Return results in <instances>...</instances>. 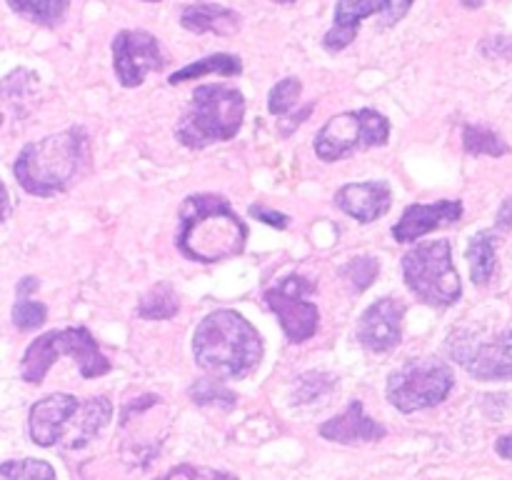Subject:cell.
Instances as JSON below:
<instances>
[{
    "label": "cell",
    "instance_id": "1f68e13d",
    "mask_svg": "<svg viewBox=\"0 0 512 480\" xmlns=\"http://www.w3.org/2000/svg\"><path fill=\"white\" fill-rule=\"evenodd\" d=\"M410 8H413V0H383V25L385 28L400 23V20L408 15Z\"/></svg>",
    "mask_w": 512,
    "mask_h": 480
},
{
    "label": "cell",
    "instance_id": "83f0119b",
    "mask_svg": "<svg viewBox=\"0 0 512 480\" xmlns=\"http://www.w3.org/2000/svg\"><path fill=\"white\" fill-rule=\"evenodd\" d=\"M303 95V83L298 78H283L270 88L268 110L270 115H288Z\"/></svg>",
    "mask_w": 512,
    "mask_h": 480
},
{
    "label": "cell",
    "instance_id": "4316f807",
    "mask_svg": "<svg viewBox=\"0 0 512 480\" xmlns=\"http://www.w3.org/2000/svg\"><path fill=\"white\" fill-rule=\"evenodd\" d=\"M10 318H13L15 328L28 333V330H38L40 325L48 320V308H45V303H40V300L30 298V295H18Z\"/></svg>",
    "mask_w": 512,
    "mask_h": 480
},
{
    "label": "cell",
    "instance_id": "d4e9b609",
    "mask_svg": "<svg viewBox=\"0 0 512 480\" xmlns=\"http://www.w3.org/2000/svg\"><path fill=\"white\" fill-rule=\"evenodd\" d=\"M188 395L195 405H220V408L225 410L235 408V403H238L233 390H230L220 378L195 380L188 388Z\"/></svg>",
    "mask_w": 512,
    "mask_h": 480
},
{
    "label": "cell",
    "instance_id": "836d02e7",
    "mask_svg": "<svg viewBox=\"0 0 512 480\" xmlns=\"http://www.w3.org/2000/svg\"><path fill=\"white\" fill-rule=\"evenodd\" d=\"M495 450H498V455H503L505 460H512V435H503V438H498Z\"/></svg>",
    "mask_w": 512,
    "mask_h": 480
},
{
    "label": "cell",
    "instance_id": "8d00e7d4",
    "mask_svg": "<svg viewBox=\"0 0 512 480\" xmlns=\"http://www.w3.org/2000/svg\"><path fill=\"white\" fill-rule=\"evenodd\" d=\"M460 3H463L465 8H480V5H485V0H460Z\"/></svg>",
    "mask_w": 512,
    "mask_h": 480
},
{
    "label": "cell",
    "instance_id": "d590c367",
    "mask_svg": "<svg viewBox=\"0 0 512 480\" xmlns=\"http://www.w3.org/2000/svg\"><path fill=\"white\" fill-rule=\"evenodd\" d=\"M38 278H33V275H28V278H23L18 283V295H30L33 290H38Z\"/></svg>",
    "mask_w": 512,
    "mask_h": 480
},
{
    "label": "cell",
    "instance_id": "52a82bcc",
    "mask_svg": "<svg viewBox=\"0 0 512 480\" xmlns=\"http://www.w3.org/2000/svg\"><path fill=\"white\" fill-rule=\"evenodd\" d=\"M400 268L410 293L430 308H450L463 295V280L453 263L450 240L413 245L400 260Z\"/></svg>",
    "mask_w": 512,
    "mask_h": 480
},
{
    "label": "cell",
    "instance_id": "60d3db41",
    "mask_svg": "<svg viewBox=\"0 0 512 480\" xmlns=\"http://www.w3.org/2000/svg\"><path fill=\"white\" fill-rule=\"evenodd\" d=\"M0 125H3V115H0Z\"/></svg>",
    "mask_w": 512,
    "mask_h": 480
},
{
    "label": "cell",
    "instance_id": "f35d334b",
    "mask_svg": "<svg viewBox=\"0 0 512 480\" xmlns=\"http://www.w3.org/2000/svg\"><path fill=\"white\" fill-rule=\"evenodd\" d=\"M273 3H285V5H288V3H295V0H273Z\"/></svg>",
    "mask_w": 512,
    "mask_h": 480
},
{
    "label": "cell",
    "instance_id": "e575fe53",
    "mask_svg": "<svg viewBox=\"0 0 512 480\" xmlns=\"http://www.w3.org/2000/svg\"><path fill=\"white\" fill-rule=\"evenodd\" d=\"M8 213H10V195H8V188L3 185V180H0V223H3Z\"/></svg>",
    "mask_w": 512,
    "mask_h": 480
},
{
    "label": "cell",
    "instance_id": "4fadbf2b",
    "mask_svg": "<svg viewBox=\"0 0 512 480\" xmlns=\"http://www.w3.org/2000/svg\"><path fill=\"white\" fill-rule=\"evenodd\" d=\"M405 305L398 298H380L370 303L358 318L355 338L370 353H390L403 338Z\"/></svg>",
    "mask_w": 512,
    "mask_h": 480
},
{
    "label": "cell",
    "instance_id": "8992f818",
    "mask_svg": "<svg viewBox=\"0 0 512 480\" xmlns=\"http://www.w3.org/2000/svg\"><path fill=\"white\" fill-rule=\"evenodd\" d=\"M63 355H70L75 360L83 378H100V375L110 373V360L98 348V340L93 338V333L83 325H75V328L48 330V333L38 335L25 348L23 360H20V375H23L25 383L40 385L55 360L63 358Z\"/></svg>",
    "mask_w": 512,
    "mask_h": 480
},
{
    "label": "cell",
    "instance_id": "3957f363",
    "mask_svg": "<svg viewBox=\"0 0 512 480\" xmlns=\"http://www.w3.org/2000/svg\"><path fill=\"white\" fill-rule=\"evenodd\" d=\"M90 160V138L83 128H68L28 143L15 158L13 175L25 193L53 198L65 193Z\"/></svg>",
    "mask_w": 512,
    "mask_h": 480
},
{
    "label": "cell",
    "instance_id": "f1b7e54d",
    "mask_svg": "<svg viewBox=\"0 0 512 480\" xmlns=\"http://www.w3.org/2000/svg\"><path fill=\"white\" fill-rule=\"evenodd\" d=\"M378 273H380V263L375 258H353L350 263H345L343 268H340V275L348 280L350 288H353L355 293L368 290L370 285H373V280L378 278Z\"/></svg>",
    "mask_w": 512,
    "mask_h": 480
},
{
    "label": "cell",
    "instance_id": "7a4b0ae2",
    "mask_svg": "<svg viewBox=\"0 0 512 480\" xmlns=\"http://www.w3.org/2000/svg\"><path fill=\"white\" fill-rule=\"evenodd\" d=\"M263 338L258 328L238 310H213L193 333L195 363L220 380H243L263 360Z\"/></svg>",
    "mask_w": 512,
    "mask_h": 480
},
{
    "label": "cell",
    "instance_id": "6da1fadb",
    "mask_svg": "<svg viewBox=\"0 0 512 480\" xmlns=\"http://www.w3.org/2000/svg\"><path fill=\"white\" fill-rule=\"evenodd\" d=\"M175 245L193 263L213 265L235 258L248 245V225L218 193H193L180 205Z\"/></svg>",
    "mask_w": 512,
    "mask_h": 480
},
{
    "label": "cell",
    "instance_id": "d6986e66",
    "mask_svg": "<svg viewBox=\"0 0 512 480\" xmlns=\"http://www.w3.org/2000/svg\"><path fill=\"white\" fill-rule=\"evenodd\" d=\"M495 248H498V235L493 230H480L478 235L470 238L465 258H468L470 265V280L475 285H488L493 280L495 265H498Z\"/></svg>",
    "mask_w": 512,
    "mask_h": 480
},
{
    "label": "cell",
    "instance_id": "ffe728a7",
    "mask_svg": "<svg viewBox=\"0 0 512 480\" xmlns=\"http://www.w3.org/2000/svg\"><path fill=\"white\" fill-rule=\"evenodd\" d=\"M243 73V60L238 55L230 53H215L208 58H200L195 63L185 65V68L175 70L168 78L170 85L185 83V80H200L205 75H223V78H235V75Z\"/></svg>",
    "mask_w": 512,
    "mask_h": 480
},
{
    "label": "cell",
    "instance_id": "e0dca14e",
    "mask_svg": "<svg viewBox=\"0 0 512 480\" xmlns=\"http://www.w3.org/2000/svg\"><path fill=\"white\" fill-rule=\"evenodd\" d=\"M378 13H383V0H338V5H335V23L325 33L323 48L328 53L345 50L358 38L360 23Z\"/></svg>",
    "mask_w": 512,
    "mask_h": 480
},
{
    "label": "cell",
    "instance_id": "8fae6325",
    "mask_svg": "<svg viewBox=\"0 0 512 480\" xmlns=\"http://www.w3.org/2000/svg\"><path fill=\"white\" fill-rule=\"evenodd\" d=\"M450 355L480 383L512 380V330L485 343H475L465 333H458L450 340Z\"/></svg>",
    "mask_w": 512,
    "mask_h": 480
},
{
    "label": "cell",
    "instance_id": "74e56055",
    "mask_svg": "<svg viewBox=\"0 0 512 480\" xmlns=\"http://www.w3.org/2000/svg\"><path fill=\"white\" fill-rule=\"evenodd\" d=\"M223 480H238V478H233V475H230V473H223Z\"/></svg>",
    "mask_w": 512,
    "mask_h": 480
},
{
    "label": "cell",
    "instance_id": "7402d4cb",
    "mask_svg": "<svg viewBox=\"0 0 512 480\" xmlns=\"http://www.w3.org/2000/svg\"><path fill=\"white\" fill-rule=\"evenodd\" d=\"M180 308L178 293L170 283H158L140 298L138 315L143 320H170Z\"/></svg>",
    "mask_w": 512,
    "mask_h": 480
},
{
    "label": "cell",
    "instance_id": "9a60e30c",
    "mask_svg": "<svg viewBox=\"0 0 512 480\" xmlns=\"http://www.w3.org/2000/svg\"><path fill=\"white\" fill-rule=\"evenodd\" d=\"M335 205L358 223H375L383 218L393 205V190L385 180H365V183H348L335 190Z\"/></svg>",
    "mask_w": 512,
    "mask_h": 480
},
{
    "label": "cell",
    "instance_id": "ab89813d",
    "mask_svg": "<svg viewBox=\"0 0 512 480\" xmlns=\"http://www.w3.org/2000/svg\"><path fill=\"white\" fill-rule=\"evenodd\" d=\"M145 3H158V0H145Z\"/></svg>",
    "mask_w": 512,
    "mask_h": 480
},
{
    "label": "cell",
    "instance_id": "5b68a950",
    "mask_svg": "<svg viewBox=\"0 0 512 480\" xmlns=\"http://www.w3.org/2000/svg\"><path fill=\"white\" fill-rule=\"evenodd\" d=\"M245 120V98L230 85H198L188 110L175 125V138L190 150L225 143L240 133Z\"/></svg>",
    "mask_w": 512,
    "mask_h": 480
},
{
    "label": "cell",
    "instance_id": "ba28073f",
    "mask_svg": "<svg viewBox=\"0 0 512 480\" xmlns=\"http://www.w3.org/2000/svg\"><path fill=\"white\" fill-rule=\"evenodd\" d=\"M453 385L455 375L448 363L438 358H410L390 373L385 395L393 408L410 415L448 400Z\"/></svg>",
    "mask_w": 512,
    "mask_h": 480
},
{
    "label": "cell",
    "instance_id": "2e32d148",
    "mask_svg": "<svg viewBox=\"0 0 512 480\" xmlns=\"http://www.w3.org/2000/svg\"><path fill=\"white\" fill-rule=\"evenodd\" d=\"M318 433L323 435L325 440H333V443L353 445L383 440L385 435H388V430H385V425H380L378 420H373L365 413V405L360 403V400H353L343 413L325 420L318 428Z\"/></svg>",
    "mask_w": 512,
    "mask_h": 480
},
{
    "label": "cell",
    "instance_id": "f546056e",
    "mask_svg": "<svg viewBox=\"0 0 512 480\" xmlns=\"http://www.w3.org/2000/svg\"><path fill=\"white\" fill-rule=\"evenodd\" d=\"M158 480H223V473H220V470L198 468V465L183 463L178 465V468H170L168 473L160 475Z\"/></svg>",
    "mask_w": 512,
    "mask_h": 480
},
{
    "label": "cell",
    "instance_id": "277c9868",
    "mask_svg": "<svg viewBox=\"0 0 512 480\" xmlns=\"http://www.w3.org/2000/svg\"><path fill=\"white\" fill-rule=\"evenodd\" d=\"M110 418L113 403L105 395L80 400L70 393H50L30 408V440L40 448L63 445L68 450H80L103 433Z\"/></svg>",
    "mask_w": 512,
    "mask_h": 480
},
{
    "label": "cell",
    "instance_id": "4dcf8cb0",
    "mask_svg": "<svg viewBox=\"0 0 512 480\" xmlns=\"http://www.w3.org/2000/svg\"><path fill=\"white\" fill-rule=\"evenodd\" d=\"M248 213H250V218L260 220V223L270 225V228H275V230H285L290 225L288 215L278 213V210L268 208V205H250Z\"/></svg>",
    "mask_w": 512,
    "mask_h": 480
},
{
    "label": "cell",
    "instance_id": "ac0fdd59",
    "mask_svg": "<svg viewBox=\"0 0 512 480\" xmlns=\"http://www.w3.org/2000/svg\"><path fill=\"white\" fill-rule=\"evenodd\" d=\"M180 25L195 35L213 33L230 38V35H235L240 30L243 18L235 10L218 3H190L180 10Z\"/></svg>",
    "mask_w": 512,
    "mask_h": 480
},
{
    "label": "cell",
    "instance_id": "9c48e42d",
    "mask_svg": "<svg viewBox=\"0 0 512 480\" xmlns=\"http://www.w3.org/2000/svg\"><path fill=\"white\" fill-rule=\"evenodd\" d=\"M390 138V123L373 108L345 110L333 115L315 135V155L325 163H335L360 150L383 148Z\"/></svg>",
    "mask_w": 512,
    "mask_h": 480
},
{
    "label": "cell",
    "instance_id": "d6a6232c",
    "mask_svg": "<svg viewBox=\"0 0 512 480\" xmlns=\"http://www.w3.org/2000/svg\"><path fill=\"white\" fill-rule=\"evenodd\" d=\"M500 230H512V195L503 200V205L498 208V218H495Z\"/></svg>",
    "mask_w": 512,
    "mask_h": 480
},
{
    "label": "cell",
    "instance_id": "44dd1931",
    "mask_svg": "<svg viewBox=\"0 0 512 480\" xmlns=\"http://www.w3.org/2000/svg\"><path fill=\"white\" fill-rule=\"evenodd\" d=\"M8 5L20 18L30 20L35 25L53 28V25H58L65 18L70 0H8Z\"/></svg>",
    "mask_w": 512,
    "mask_h": 480
},
{
    "label": "cell",
    "instance_id": "603a6c76",
    "mask_svg": "<svg viewBox=\"0 0 512 480\" xmlns=\"http://www.w3.org/2000/svg\"><path fill=\"white\" fill-rule=\"evenodd\" d=\"M335 388H338V378L335 375L325 373V370H310V373H303L300 378H295L293 403H318V400L328 398Z\"/></svg>",
    "mask_w": 512,
    "mask_h": 480
},
{
    "label": "cell",
    "instance_id": "30bf717a",
    "mask_svg": "<svg viewBox=\"0 0 512 480\" xmlns=\"http://www.w3.org/2000/svg\"><path fill=\"white\" fill-rule=\"evenodd\" d=\"M313 293L315 283L305 275H288V278L278 280L273 288L265 290V305L280 320V328L290 343H305L318 333L320 310L310 300Z\"/></svg>",
    "mask_w": 512,
    "mask_h": 480
},
{
    "label": "cell",
    "instance_id": "5bb4252c",
    "mask_svg": "<svg viewBox=\"0 0 512 480\" xmlns=\"http://www.w3.org/2000/svg\"><path fill=\"white\" fill-rule=\"evenodd\" d=\"M460 200H435V203H413L405 208L398 223L393 225L395 243H418L433 230L453 225L463 218Z\"/></svg>",
    "mask_w": 512,
    "mask_h": 480
},
{
    "label": "cell",
    "instance_id": "cb8c5ba5",
    "mask_svg": "<svg viewBox=\"0 0 512 480\" xmlns=\"http://www.w3.org/2000/svg\"><path fill=\"white\" fill-rule=\"evenodd\" d=\"M463 148L470 155H490V158H500V155L510 153L508 143L498 133L483 128V125H465Z\"/></svg>",
    "mask_w": 512,
    "mask_h": 480
},
{
    "label": "cell",
    "instance_id": "484cf974",
    "mask_svg": "<svg viewBox=\"0 0 512 480\" xmlns=\"http://www.w3.org/2000/svg\"><path fill=\"white\" fill-rule=\"evenodd\" d=\"M0 480H58V475L45 460L23 458L0 465Z\"/></svg>",
    "mask_w": 512,
    "mask_h": 480
},
{
    "label": "cell",
    "instance_id": "7c38bea8",
    "mask_svg": "<svg viewBox=\"0 0 512 480\" xmlns=\"http://www.w3.org/2000/svg\"><path fill=\"white\" fill-rule=\"evenodd\" d=\"M158 38L148 30H120L113 38V70L123 88H138L150 73L163 70Z\"/></svg>",
    "mask_w": 512,
    "mask_h": 480
}]
</instances>
